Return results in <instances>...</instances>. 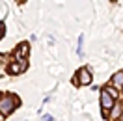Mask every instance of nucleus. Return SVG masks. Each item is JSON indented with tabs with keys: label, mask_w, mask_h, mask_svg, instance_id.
I'll return each mask as SVG.
<instances>
[{
	"label": "nucleus",
	"mask_w": 123,
	"mask_h": 121,
	"mask_svg": "<svg viewBox=\"0 0 123 121\" xmlns=\"http://www.w3.org/2000/svg\"><path fill=\"white\" fill-rule=\"evenodd\" d=\"M101 106H103V114H105V115L108 114L110 108H114V99L106 93V90L101 91Z\"/></svg>",
	"instance_id": "2"
},
{
	"label": "nucleus",
	"mask_w": 123,
	"mask_h": 121,
	"mask_svg": "<svg viewBox=\"0 0 123 121\" xmlns=\"http://www.w3.org/2000/svg\"><path fill=\"white\" fill-rule=\"evenodd\" d=\"M19 104V101L15 97H9V95H4V97H0V114L2 115H8L15 110V106Z\"/></svg>",
	"instance_id": "1"
},
{
	"label": "nucleus",
	"mask_w": 123,
	"mask_h": 121,
	"mask_svg": "<svg viewBox=\"0 0 123 121\" xmlns=\"http://www.w3.org/2000/svg\"><path fill=\"white\" fill-rule=\"evenodd\" d=\"M112 84H114L116 88H123V73H117V75H114V78H112Z\"/></svg>",
	"instance_id": "5"
},
{
	"label": "nucleus",
	"mask_w": 123,
	"mask_h": 121,
	"mask_svg": "<svg viewBox=\"0 0 123 121\" xmlns=\"http://www.w3.org/2000/svg\"><path fill=\"white\" fill-rule=\"evenodd\" d=\"M2 32H4V26H2V24H0V34H2Z\"/></svg>",
	"instance_id": "9"
},
{
	"label": "nucleus",
	"mask_w": 123,
	"mask_h": 121,
	"mask_svg": "<svg viewBox=\"0 0 123 121\" xmlns=\"http://www.w3.org/2000/svg\"><path fill=\"white\" fill-rule=\"evenodd\" d=\"M119 121H123V114H121V115H119Z\"/></svg>",
	"instance_id": "10"
},
{
	"label": "nucleus",
	"mask_w": 123,
	"mask_h": 121,
	"mask_svg": "<svg viewBox=\"0 0 123 121\" xmlns=\"http://www.w3.org/2000/svg\"><path fill=\"white\" fill-rule=\"evenodd\" d=\"M19 61H21L19 65H17V63H11V65H9V73L17 75V73H21V71H24V69H26V61H24V60H19Z\"/></svg>",
	"instance_id": "4"
},
{
	"label": "nucleus",
	"mask_w": 123,
	"mask_h": 121,
	"mask_svg": "<svg viewBox=\"0 0 123 121\" xmlns=\"http://www.w3.org/2000/svg\"><path fill=\"white\" fill-rule=\"evenodd\" d=\"M43 121H54V117L50 114H45V115H43Z\"/></svg>",
	"instance_id": "7"
},
{
	"label": "nucleus",
	"mask_w": 123,
	"mask_h": 121,
	"mask_svg": "<svg viewBox=\"0 0 123 121\" xmlns=\"http://www.w3.org/2000/svg\"><path fill=\"white\" fill-rule=\"evenodd\" d=\"M121 90H123V88H121Z\"/></svg>",
	"instance_id": "11"
},
{
	"label": "nucleus",
	"mask_w": 123,
	"mask_h": 121,
	"mask_svg": "<svg viewBox=\"0 0 123 121\" xmlns=\"http://www.w3.org/2000/svg\"><path fill=\"white\" fill-rule=\"evenodd\" d=\"M112 115H114V117H119V108L116 104H114V114H112Z\"/></svg>",
	"instance_id": "8"
},
{
	"label": "nucleus",
	"mask_w": 123,
	"mask_h": 121,
	"mask_svg": "<svg viewBox=\"0 0 123 121\" xmlns=\"http://www.w3.org/2000/svg\"><path fill=\"white\" fill-rule=\"evenodd\" d=\"M26 52H28V45L24 43V45H21V48H19V52H17V56H26Z\"/></svg>",
	"instance_id": "6"
},
{
	"label": "nucleus",
	"mask_w": 123,
	"mask_h": 121,
	"mask_svg": "<svg viewBox=\"0 0 123 121\" xmlns=\"http://www.w3.org/2000/svg\"><path fill=\"white\" fill-rule=\"evenodd\" d=\"M78 84H82V86H88V84H92V76H90V71L86 67H82L78 71V78H77Z\"/></svg>",
	"instance_id": "3"
}]
</instances>
